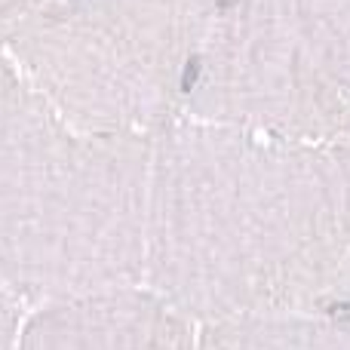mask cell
Wrapping results in <instances>:
<instances>
[{
	"mask_svg": "<svg viewBox=\"0 0 350 350\" xmlns=\"http://www.w3.org/2000/svg\"><path fill=\"white\" fill-rule=\"evenodd\" d=\"M145 283L197 326L350 308V142L181 114L154 133Z\"/></svg>",
	"mask_w": 350,
	"mask_h": 350,
	"instance_id": "obj_1",
	"label": "cell"
},
{
	"mask_svg": "<svg viewBox=\"0 0 350 350\" xmlns=\"http://www.w3.org/2000/svg\"><path fill=\"white\" fill-rule=\"evenodd\" d=\"M154 135L71 123L0 49V277L46 304L145 283Z\"/></svg>",
	"mask_w": 350,
	"mask_h": 350,
	"instance_id": "obj_2",
	"label": "cell"
},
{
	"mask_svg": "<svg viewBox=\"0 0 350 350\" xmlns=\"http://www.w3.org/2000/svg\"><path fill=\"white\" fill-rule=\"evenodd\" d=\"M218 0H40L0 49L92 133L154 135L185 114Z\"/></svg>",
	"mask_w": 350,
	"mask_h": 350,
	"instance_id": "obj_3",
	"label": "cell"
},
{
	"mask_svg": "<svg viewBox=\"0 0 350 350\" xmlns=\"http://www.w3.org/2000/svg\"><path fill=\"white\" fill-rule=\"evenodd\" d=\"M197 323L148 283L37 304L16 350H197Z\"/></svg>",
	"mask_w": 350,
	"mask_h": 350,
	"instance_id": "obj_4",
	"label": "cell"
},
{
	"mask_svg": "<svg viewBox=\"0 0 350 350\" xmlns=\"http://www.w3.org/2000/svg\"><path fill=\"white\" fill-rule=\"evenodd\" d=\"M197 350H350V317L289 314L206 323Z\"/></svg>",
	"mask_w": 350,
	"mask_h": 350,
	"instance_id": "obj_5",
	"label": "cell"
},
{
	"mask_svg": "<svg viewBox=\"0 0 350 350\" xmlns=\"http://www.w3.org/2000/svg\"><path fill=\"white\" fill-rule=\"evenodd\" d=\"M18 335H22V329H18V295L0 277V350H16Z\"/></svg>",
	"mask_w": 350,
	"mask_h": 350,
	"instance_id": "obj_6",
	"label": "cell"
},
{
	"mask_svg": "<svg viewBox=\"0 0 350 350\" xmlns=\"http://www.w3.org/2000/svg\"><path fill=\"white\" fill-rule=\"evenodd\" d=\"M40 0H0V31L6 28V25H12L22 12H28L31 6H37Z\"/></svg>",
	"mask_w": 350,
	"mask_h": 350,
	"instance_id": "obj_7",
	"label": "cell"
}]
</instances>
